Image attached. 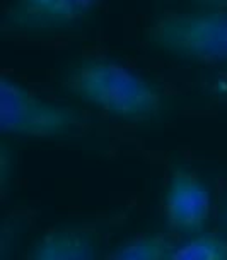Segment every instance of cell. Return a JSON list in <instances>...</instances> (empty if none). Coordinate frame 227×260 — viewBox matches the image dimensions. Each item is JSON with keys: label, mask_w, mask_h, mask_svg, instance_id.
I'll return each mask as SVG.
<instances>
[{"label": "cell", "mask_w": 227, "mask_h": 260, "mask_svg": "<svg viewBox=\"0 0 227 260\" xmlns=\"http://www.w3.org/2000/svg\"><path fill=\"white\" fill-rule=\"evenodd\" d=\"M60 84L72 98L123 122H152L166 110V98L154 82L113 58L79 60L65 69Z\"/></svg>", "instance_id": "cell-1"}, {"label": "cell", "mask_w": 227, "mask_h": 260, "mask_svg": "<svg viewBox=\"0 0 227 260\" xmlns=\"http://www.w3.org/2000/svg\"><path fill=\"white\" fill-rule=\"evenodd\" d=\"M145 40L188 62L227 63V11L166 12L147 26Z\"/></svg>", "instance_id": "cell-2"}, {"label": "cell", "mask_w": 227, "mask_h": 260, "mask_svg": "<svg viewBox=\"0 0 227 260\" xmlns=\"http://www.w3.org/2000/svg\"><path fill=\"white\" fill-rule=\"evenodd\" d=\"M86 118L72 106L36 94L17 79L0 77V130L6 136L53 139L77 134Z\"/></svg>", "instance_id": "cell-3"}, {"label": "cell", "mask_w": 227, "mask_h": 260, "mask_svg": "<svg viewBox=\"0 0 227 260\" xmlns=\"http://www.w3.org/2000/svg\"><path fill=\"white\" fill-rule=\"evenodd\" d=\"M101 0H12L2 19L6 35H43L73 27L92 16Z\"/></svg>", "instance_id": "cell-4"}, {"label": "cell", "mask_w": 227, "mask_h": 260, "mask_svg": "<svg viewBox=\"0 0 227 260\" xmlns=\"http://www.w3.org/2000/svg\"><path fill=\"white\" fill-rule=\"evenodd\" d=\"M166 219L171 230L198 233L212 211V195L200 176L188 170H174L166 190Z\"/></svg>", "instance_id": "cell-5"}, {"label": "cell", "mask_w": 227, "mask_h": 260, "mask_svg": "<svg viewBox=\"0 0 227 260\" xmlns=\"http://www.w3.org/2000/svg\"><path fill=\"white\" fill-rule=\"evenodd\" d=\"M97 255V241L77 228L52 230L32 243L29 258L34 260H91Z\"/></svg>", "instance_id": "cell-6"}, {"label": "cell", "mask_w": 227, "mask_h": 260, "mask_svg": "<svg viewBox=\"0 0 227 260\" xmlns=\"http://www.w3.org/2000/svg\"><path fill=\"white\" fill-rule=\"evenodd\" d=\"M174 241L166 235H149L137 236L128 241H123L117 247L108 258L115 260H164L169 258L171 250L174 248Z\"/></svg>", "instance_id": "cell-7"}, {"label": "cell", "mask_w": 227, "mask_h": 260, "mask_svg": "<svg viewBox=\"0 0 227 260\" xmlns=\"http://www.w3.org/2000/svg\"><path fill=\"white\" fill-rule=\"evenodd\" d=\"M169 260H227V240L215 235H197L171 250Z\"/></svg>", "instance_id": "cell-8"}, {"label": "cell", "mask_w": 227, "mask_h": 260, "mask_svg": "<svg viewBox=\"0 0 227 260\" xmlns=\"http://www.w3.org/2000/svg\"><path fill=\"white\" fill-rule=\"evenodd\" d=\"M186 2L202 9H222V11H227V0H186Z\"/></svg>", "instance_id": "cell-9"}, {"label": "cell", "mask_w": 227, "mask_h": 260, "mask_svg": "<svg viewBox=\"0 0 227 260\" xmlns=\"http://www.w3.org/2000/svg\"><path fill=\"white\" fill-rule=\"evenodd\" d=\"M217 89H219L222 94L227 96V72H224L219 79H217Z\"/></svg>", "instance_id": "cell-10"}, {"label": "cell", "mask_w": 227, "mask_h": 260, "mask_svg": "<svg viewBox=\"0 0 227 260\" xmlns=\"http://www.w3.org/2000/svg\"><path fill=\"white\" fill-rule=\"evenodd\" d=\"M225 224H227V204H225Z\"/></svg>", "instance_id": "cell-11"}]
</instances>
